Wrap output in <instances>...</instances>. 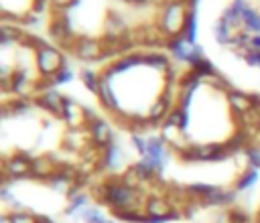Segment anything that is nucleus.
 <instances>
[{
  "label": "nucleus",
  "instance_id": "obj_13",
  "mask_svg": "<svg viewBox=\"0 0 260 223\" xmlns=\"http://www.w3.org/2000/svg\"><path fill=\"white\" fill-rule=\"evenodd\" d=\"M144 156H150L156 164V168L162 172L165 170V164H167V158H169V150H167V142L160 138V136H152L148 138L146 142V154Z\"/></svg>",
  "mask_w": 260,
  "mask_h": 223
},
{
  "label": "nucleus",
  "instance_id": "obj_8",
  "mask_svg": "<svg viewBox=\"0 0 260 223\" xmlns=\"http://www.w3.org/2000/svg\"><path fill=\"white\" fill-rule=\"evenodd\" d=\"M35 105L41 107V109H45L49 116H55V118H61L63 116V95L57 93L55 87L41 91L35 97Z\"/></svg>",
  "mask_w": 260,
  "mask_h": 223
},
{
  "label": "nucleus",
  "instance_id": "obj_19",
  "mask_svg": "<svg viewBox=\"0 0 260 223\" xmlns=\"http://www.w3.org/2000/svg\"><path fill=\"white\" fill-rule=\"evenodd\" d=\"M144 65H148L150 69L165 71V69L171 65V61H169V57H167L165 53H158V51H148V53H144Z\"/></svg>",
  "mask_w": 260,
  "mask_h": 223
},
{
  "label": "nucleus",
  "instance_id": "obj_36",
  "mask_svg": "<svg viewBox=\"0 0 260 223\" xmlns=\"http://www.w3.org/2000/svg\"><path fill=\"white\" fill-rule=\"evenodd\" d=\"M256 223H260V215H258V217H256Z\"/></svg>",
  "mask_w": 260,
  "mask_h": 223
},
{
  "label": "nucleus",
  "instance_id": "obj_30",
  "mask_svg": "<svg viewBox=\"0 0 260 223\" xmlns=\"http://www.w3.org/2000/svg\"><path fill=\"white\" fill-rule=\"evenodd\" d=\"M130 142L134 144V148L138 150V154H140V156H144V154H146V142H148V138H146V136H142V134H130Z\"/></svg>",
  "mask_w": 260,
  "mask_h": 223
},
{
  "label": "nucleus",
  "instance_id": "obj_2",
  "mask_svg": "<svg viewBox=\"0 0 260 223\" xmlns=\"http://www.w3.org/2000/svg\"><path fill=\"white\" fill-rule=\"evenodd\" d=\"M35 65H37V71L43 79H53L67 63H65V55L59 47H53V45H45L41 49L35 51Z\"/></svg>",
  "mask_w": 260,
  "mask_h": 223
},
{
  "label": "nucleus",
  "instance_id": "obj_5",
  "mask_svg": "<svg viewBox=\"0 0 260 223\" xmlns=\"http://www.w3.org/2000/svg\"><path fill=\"white\" fill-rule=\"evenodd\" d=\"M61 120L65 122V126L69 130H79V128H87V109L77 103L73 97H65L63 95V116Z\"/></svg>",
  "mask_w": 260,
  "mask_h": 223
},
{
  "label": "nucleus",
  "instance_id": "obj_16",
  "mask_svg": "<svg viewBox=\"0 0 260 223\" xmlns=\"http://www.w3.org/2000/svg\"><path fill=\"white\" fill-rule=\"evenodd\" d=\"M132 168L136 170V174L140 176L142 182H152L160 174V170L156 168V164H154V160L150 156H140V160L134 162Z\"/></svg>",
  "mask_w": 260,
  "mask_h": 223
},
{
  "label": "nucleus",
  "instance_id": "obj_18",
  "mask_svg": "<svg viewBox=\"0 0 260 223\" xmlns=\"http://www.w3.org/2000/svg\"><path fill=\"white\" fill-rule=\"evenodd\" d=\"M258 178H260V170H256V168H248V166H246V170H244V172L240 174V178L236 180V191H238V193L252 191V189L256 187Z\"/></svg>",
  "mask_w": 260,
  "mask_h": 223
},
{
  "label": "nucleus",
  "instance_id": "obj_7",
  "mask_svg": "<svg viewBox=\"0 0 260 223\" xmlns=\"http://www.w3.org/2000/svg\"><path fill=\"white\" fill-rule=\"evenodd\" d=\"M95 97L100 99L102 107L108 109L112 116H118V114L122 112L120 101H118V97H116V93H114L112 79H106L104 75L100 77V83H98V87H95Z\"/></svg>",
  "mask_w": 260,
  "mask_h": 223
},
{
  "label": "nucleus",
  "instance_id": "obj_22",
  "mask_svg": "<svg viewBox=\"0 0 260 223\" xmlns=\"http://www.w3.org/2000/svg\"><path fill=\"white\" fill-rule=\"evenodd\" d=\"M213 36H215V41L219 43V45H230V41H232V36H234V30L219 18L215 24H213Z\"/></svg>",
  "mask_w": 260,
  "mask_h": 223
},
{
  "label": "nucleus",
  "instance_id": "obj_11",
  "mask_svg": "<svg viewBox=\"0 0 260 223\" xmlns=\"http://www.w3.org/2000/svg\"><path fill=\"white\" fill-rule=\"evenodd\" d=\"M175 211V205L169 197L162 195H148L144 201V213L150 217H165Z\"/></svg>",
  "mask_w": 260,
  "mask_h": 223
},
{
  "label": "nucleus",
  "instance_id": "obj_25",
  "mask_svg": "<svg viewBox=\"0 0 260 223\" xmlns=\"http://www.w3.org/2000/svg\"><path fill=\"white\" fill-rule=\"evenodd\" d=\"M85 207H87V197H85L83 193H75V195L69 197V205H67L65 213H67V215H73V213H79V211L85 209Z\"/></svg>",
  "mask_w": 260,
  "mask_h": 223
},
{
  "label": "nucleus",
  "instance_id": "obj_33",
  "mask_svg": "<svg viewBox=\"0 0 260 223\" xmlns=\"http://www.w3.org/2000/svg\"><path fill=\"white\" fill-rule=\"evenodd\" d=\"M250 49L260 51V34H252V39H250Z\"/></svg>",
  "mask_w": 260,
  "mask_h": 223
},
{
  "label": "nucleus",
  "instance_id": "obj_26",
  "mask_svg": "<svg viewBox=\"0 0 260 223\" xmlns=\"http://www.w3.org/2000/svg\"><path fill=\"white\" fill-rule=\"evenodd\" d=\"M183 36H185L187 43L197 45V14H195V10H191V14H189V20H187Z\"/></svg>",
  "mask_w": 260,
  "mask_h": 223
},
{
  "label": "nucleus",
  "instance_id": "obj_4",
  "mask_svg": "<svg viewBox=\"0 0 260 223\" xmlns=\"http://www.w3.org/2000/svg\"><path fill=\"white\" fill-rule=\"evenodd\" d=\"M71 53L81 61H98L106 59V41L91 36H77Z\"/></svg>",
  "mask_w": 260,
  "mask_h": 223
},
{
  "label": "nucleus",
  "instance_id": "obj_24",
  "mask_svg": "<svg viewBox=\"0 0 260 223\" xmlns=\"http://www.w3.org/2000/svg\"><path fill=\"white\" fill-rule=\"evenodd\" d=\"M219 18H221V20H223V22H225V24H228V26H230L234 32H238V30H242V28H244L240 14H238V12H236L232 6H230V8H225V10H223V14H221Z\"/></svg>",
  "mask_w": 260,
  "mask_h": 223
},
{
  "label": "nucleus",
  "instance_id": "obj_1",
  "mask_svg": "<svg viewBox=\"0 0 260 223\" xmlns=\"http://www.w3.org/2000/svg\"><path fill=\"white\" fill-rule=\"evenodd\" d=\"M191 6L187 0H167L158 6V16H156V30L165 39H175L185 32Z\"/></svg>",
  "mask_w": 260,
  "mask_h": 223
},
{
  "label": "nucleus",
  "instance_id": "obj_27",
  "mask_svg": "<svg viewBox=\"0 0 260 223\" xmlns=\"http://www.w3.org/2000/svg\"><path fill=\"white\" fill-rule=\"evenodd\" d=\"M244 156H246V164H248V168H256V170H260V148H256V146H248V148L244 150Z\"/></svg>",
  "mask_w": 260,
  "mask_h": 223
},
{
  "label": "nucleus",
  "instance_id": "obj_12",
  "mask_svg": "<svg viewBox=\"0 0 260 223\" xmlns=\"http://www.w3.org/2000/svg\"><path fill=\"white\" fill-rule=\"evenodd\" d=\"M225 99H228V105L232 107V112L238 116H246L254 107V95L244 93L240 89H230L225 93Z\"/></svg>",
  "mask_w": 260,
  "mask_h": 223
},
{
  "label": "nucleus",
  "instance_id": "obj_34",
  "mask_svg": "<svg viewBox=\"0 0 260 223\" xmlns=\"http://www.w3.org/2000/svg\"><path fill=\"white\" fill-rule=\"evenodd\" d=\"M0 223H12L10 213H2V215H0Z\"/></svg>",
  "mask_w": 260,
  "mask_h": 223
},
{
  "label": "nucleus",
  "instance_id": "obj_20",
  "mask_svg": "<svg viewBox=\"0 0 260 223\" xmlns=\"http://www.w3.org/2000/svg\"><path fill=\"white\" fill-rule=\"evenodd\" d=\"M77 217L83 221V223H114L112 219H108L106 215H102V211L98 207H85L77 213Z\"/></svg>",
  "mask_w": 260,
  "mask_h": 223
},
{
  "label": "nucleus",
  "instance_id": "obj_6",
  "mask_svg": "<svg viewBox=\"0 0 260 223\" xmlns=\"http://www.w3.org/2000/svg\"><path fill=\"white\" fill-rule=\"evenodd\" d=\"M85 134H87V140L91 146H95L98 150H104L108 144L114 142V134H112V128L106 120L102 118H95L93 122L87 124L85 128Z\"/></svg>",
  "mask_w": 260,
  "mask_h": 223
},
{
  "label": "nucleus",
  "instance_id": "obj_23",
  "mask_svg": "<svg viewBox=\"0 0 260 223\" xmlns=\"http://www.w3.org/2000/svg\"><path fill=\"white\" fill-rule=\"evenodd\" d=\"M100 77H102V73H98L95 69H89V67H83V69L79 71V81H81L89 91H93V93H95V87H98V83H100Z\"/></svg>",
  "mask_w": 260,
  "mask_h": 223
},
{
  "label": "nucleus",
  "instance_id": "obj_14",
  "mask_svg": "<svg viewBox=\"0 0 260 223\" xmlns=\"http://www.w3.org/2000/svg\"><path fill=\"white\" fill-rule=\"evenodd\" d=\"M126 32H128L126 20L116 12H110L104 22V39H124Z\"/></svg>",
  "mask_w": 260,
  "mask_h": 223
},
{
  "label": "nucleus",
  "instance_id": "obj_35",
  "mask_svg": "<svg viewBox=\"0 0 260 223\" xmlns=\"http://www.w3.org/2000/svg\"><path fill=\"white\" fill-rule=\"evenodd\" d=\"M124 2H128V4H146L150 0H124Z\"/></svg>",
  "mask_w": 260,
  "mask_h": 223
},
{
  "label": "nucleus",
  "instance_id": "obj_9",
  "mask_svg": "<svg viewBox=\"0 0 260 223\" xmlns=\"http://www.w3.org/2000/svg\"><path fill=\"white\" fill-rule=\"evenodd\" d=\"M57 170H59V162L53 156H49V154L32 156V162H30V176L32 178L49 180Z\"/></svg>",
  "mask_w": 260,
  "mask_h": 223
},
{
  "label": "nucleus",
  "instance_id": "obj_15",
  "mask_svg": "<svg viewBox=\"0 0 260 223\" xmlns=\"http://www.w3.org/2000/svg\"><path fill=\"white\" fill-rule=\"evenodd\" d=\"M191 47H193V45H191V43H187L183 34H181V36H175V39H167V43H165V49L173 55V59H175V61H179V63H185V65H187V59H189Z\"/></svg>",
  "mask_w": 260,
  "mask_h": 223
},
{
  "label": "nucleus",
  "instance_id": "obj_21",
  "mask_svg": "<svg viewBox=\"0 0 260 223\" xmlns=\"http://www.w3.org/2000/svg\"><path fill=\"white\" fill-rule=\"evenodd\" d=\"M191 71H193L199 79H207V81H209V79H213L215 75H219V73L215 71V65H213L211 61H207V59H203V61H199L197 65H193V67H191Z\"/></svg>",
  "mask_w": 260,
  "mask_h": 223
},
{
  "label": "nucleus",
  "instance_id": "obj_32",
  "mask_svg": "<svg viewBox=\"0 0 260 223\" xmlns=\"http://www.w3.org/2000/svg\"><path fill=\"white\" fill-rule=\"evenodd\" d=\"M77 0H51V8L55 12H65L67 8H71Z\"/></svg>",
  "mask_w": 260,
  "mask_h": 223
},
{
  "label": "nucleus",
  "instance_id": "obj_28",
  "mask_svg": "<svg viewBox=\"0 0 260 223\" xmlns=\"http://www.w3.org/2000/svg\"><path fill=\"white\" fill-rule=\"evenodd\" d=\"M10 219H12V223H39V215H32L24 209L10 211Z\"/></svg>",
  "mask_w": 260,
  "mask_h": 223
},
{
  "label": "nucleus",
  "instance_id": "obj_29",
  "mask_svg": "<svg viewBox=\"0 0 260 223\" xmlns=\"http://www.w3.org/2000/svg\"><path fill=\"white\" fill-rule=\"evenodd\" d=\"M71 79H73V69L65 65V67H63V69H61V71H59V73H57V75L53 77V85L57 87V85H63V83H69Z\"/></svg>",
  "mask_w": 260,
  "mask_h": 223
},
{
  "label": "nucleus",
  "instance_id": "obj_3",
  "mask_svg": "<svg viewBox=\"0 0 260 223\" xmlns=\"http://www.w3.org/2000/svg\"><path fill=\"white\" fill-rule=\"evenodd\" d=\"M30 162L32 156H28L26 152H14L10 158H4L2 162V184H10V178H22V176H30Z\"/></svg>",
  "mask_w": 260,
  "mask_h": 223
},
{
  "label": "nucleus",
  "instance_id": "obj_17",
  "mask_svg": "<svg viewBox=\"0 0 260 223\" xmlns=\"http://www.w3.org/2000/svg\"><path fill=\"white\" fill-rule=\"evenodd\" d=\"M162 126L177 128V130H181V132L185 134V130H187V126H189V114H187V109L175 105V107L171 109V114L167 116V120L162 122Z\"/></svg>",
  "mask_w": 260,
  "mask_h": 223
},
{
  "label": "nucleus",
  "instance_id": "obj_31",
  "mask_svg": "<svg viewBox=\"0 0 260 223\" xmlns=\"http://www.w3.org/2000/svg\"><path fill=\"white\" fill-rule=\"evenodd\" d=\"M230 223H250V215L242 209H230Z\"/></svg>",
  "mask_w": 260,
  "mask_h": 223
},
{
  "label": "nucleus",
  "instance_id": "obj_10",
  "mask_svg": "<svg viewBox=\"0 0 260 223\" xmlns=\"http://www.w3.org/2000/svg\"><path fill=\"white\" fill-rule=\"evenodd\" d=\"M122 162H124L122 148H120V144L112 142V144H108V146L102 150L100 160H98V168H106V170H110V172H116V170L122 168Z\"/></svg>",
  "mask_w": 260,
  "mask_h": 223
},
{
  "label": "nucleus",
  "instance_id": "obj_37",
  "mask_svg": "<svg viewBox=\"0 0 260 223\" xmlns=\"http://www.w3.org/2000/svg\"><path fill=\"white\" fill-rule=\"evenodd\" d=\"M160 2H167V0H160Z\"/></svg>",
  "mask_w": 260,
  "mask_h": 223
}]
</instances>
